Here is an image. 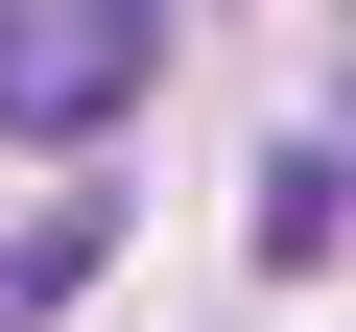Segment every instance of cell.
I'll return each instance as SVG.
<instances>
[{"label":"cell","mask_w":356,"mask_h":332,"mask_svg":"<svg viewBox=\"0 0 356 332\" xmlns=\"http://www.w3.org/2000/svg\"><path fill=\"white\" fill-rule=\"evenodd\" d=\"M166 95V0H0V142H95Z\"/></svg>","instance_id":"6da1fadb"},{"label":"cell","mask_w":356,"mask_h":332,"mask_svg":"<svg viewBox=\"0 0 356 332\" xmlns=\"http://www.w3.org/2000/svg\"><path fill=\"white\" fill-rule=\"evenodd\" d=\"M95 261H119V190H48L24 238H0V332H48V308H72Z\"/></svg>","instance_id":"7a4b0ae2"},{"label":"cell","mask_w":356,"mask_h":332,"mask_svg":"<svg viewBox=\"0 0 356 332\" xmlns=\"http://www.w3.org/2000/svg\"><path fill=\"white\" fill-rule=\"evenodd\" d=\"M332 238H356V166H332V142H285V166H261V261H285V285H309V261H332Z\"/></svg>","instance_id":"3957f363"}]
</instances>
